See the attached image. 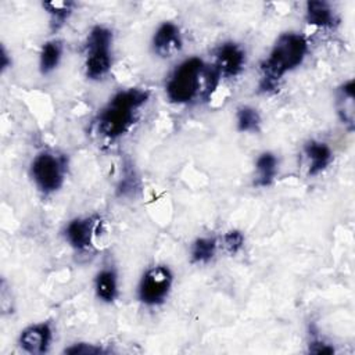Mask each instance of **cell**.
Returning <instances> with one entry per match:
<instances>
[{"instance_id":"cell-1","label":"cell","mask_w":355,"mask_h":355,"mask_svg":"<svg viewBox=\"0 0 355 355\" xmlns=\"http://www.w3.org/2000/svg\"><path fill=\"white\" fill-rule=\"evenodd\" d=\"M220 75L212 64L200 57L180 61L165 82V96L173 104H190L196 100H209L219 86Z\"/></svg>"},{"instance_id":"cell-4","label":"cell","mask_w":355,"mask_h":355,"mask_svg":"<svg viewBox=\"0 0 355 355\" xmlns=\"http://www.w3.org/2000/svg\"><path fill=\"white\" fill-rule=\"evenodd\" d=\"M114 32L105 25H93L85 40V76L89 80H103L112 68Z\"/></svg>"},{"instance_id":"cell-14","label":"cell","mask_w":355,"mask_h":355,"mask_svg":"<svg viewBox=\"0 0 355 355\" xmlns=\"http://www.w3.org/2000/svg\"><path fill=\"white\" fill-rule=\"evenodd\" d=\"M96 298L103 304H112L119 297V275L111 265L101 268L93 279Z\"/></svg>"},{"instance_id":"cell-11","label":"cell","mask_w":355,"mask_h":355,"mask_svg":"<svg viewBox=\"0 0 355 355\" xmlns=\"http://www.w3.org/2000/svg\"><path fill=\"white\" fill-rule=\"evenodd\" d=\"M302 154L306 162L308 176H318L323 173L334 161L331 147L322 140L311 139L304 143Z\"/></svg>"},{"instance_id":"cell-15","label":"cell","mask_w":355,"mask_h":355,"mask_svg":"<svg viewBox=\"0 0 355 355\" xmlns=\"http://www.w3.org/2000/svg\"><path fill=\"white\" fill-rule=\"evenodd\" d=\"M255 172L257 176L254 179V184L257 187L265 189L275 183L279 175V158L272 151H262L255 159Z\"/></svg>"},{"instance_id":"cell-18","label":"cell","mask_w":355,"mask_h":355,"mask_svg":"<svg viewBox=\"0 0 355 355\" xmlns=\"http://www.w3.org/2000/svg\"><path fill=\"white\" fill-rule=\"evenodd\" d=\"M62 53L64 44L60 39L46 40L39 51V72L42 75H50L54 72L62 60Z\"/></svg>"},{"instance_id":"cell-2","label":"cell","mask_w":355,"mask_h":355,"mask_svg":"<svg viewBox=\"0 0 355 355\" xmlns=\"http://www.w3.org/2000/svg\"><path fill=\"white\" fill-rule=\"evenodd\" d=\"M309 53V42L298 32H283L259 64V93H273L284 76L302 65Z\"/></svg>"},{"instance_id":"cell-23","label":"cell","mask_w":355,"mask_h":355,"mask_svg":"<svg viewBox=\"0 0 355 355\" xmlns=\"http://www.w3.org/2000/svg\"><path fill=\"white\" fill-rule=\"evenodd\" d=\"M135 180H136V176L133 173V171H126L123 173V178L121 179L119 184H118V194L119 196H128V194H132L135 190H136V184H135Z\"/></svg>"},{"instance_id":"cell-21","label":"cell","mask_w":355,"mask_h":355,"mask_svg":"<svg viewBox=\"0 0 355 355\" xmlns=\"http://www.w3.org/2000/svg\"><path fill=\"white\" fill-rule=\"evenodd\" d=\"M62 352L67 355H105V354H110L111 351L104 348L100 344L79 341L65 347Z\"/></svg>"},{"instance_id":"cell-12","label":"cell","mask_w":355,"mask_h":355,"mask_svg":"<svg viewBox=\"0 0 355 355\" xmlns=\"http://www.w3.org/2000/svg\"><path fill=\"white\" fill-rule=\"evenodd\" d=\"M336 114L344 128L352 133L355 129V82L348 79L343 82L334 94Z\"/></svg>"},{"instance_id":"cell-17","label":"cell","mask_w":355,"mask_h":355,"mask_svg":"<svg viewBox=\"0 0 355 355\" xmlns=\"http://www.w3.org/2000/svg\"><path fill=\"white\" fill-rule=\"evenodd\" d=\"M219 239L215 236H200L190 244V262L193 265H208L219 250Z\"/></svg>"},{"instance_id":"cell-20","label":"cell","mask_w":355,"mask_h":355,"mask_svg":"<svg viewBox=\"0 0 355 355\" xmlns=\"http://www.w3.org/2000/svg\"><path fill=\"white\" fill-rule=\"evenodd\" d=\"M219 245L223 248V251L229 255H237L243 251L245 245V236L239 229H229L225 232L219 240Z\"/></svg>"},{"instance_id":"cell-13","label":"cell","mask_w":355,"mask_h":355,"mask_svg":"<svg viewBox=\"0 0 355 355\" xmlns=\"http://www.w3.org/2000/svg\"><path fill=\"white\" fill-rule=\"evenodd\" d=\"M304 19L309 26L318 29H336L340 17L334 7L324 0H309L305 3Z\"/></svg>"},{"instance_id":"cell-22","label":"cell","mask_w":355,"mask_h":355,"mask_svg":"<svg viewBox=\"0 0 355 355\" xmlns=\"http://www.w3.org/2000/svg\"><path fill=\"white\" fill-rule=\"evenodd\" d=\"M308 352L316 354V355H330V354L336 352V348L333 344L327 343L320 336L312 333V336L309 337V341H308Z\"/></svg>"},{"instance_id":"cell-19","label":"cell","mask_w":355,"mask_h":355,"mask_svg":"<svg viewBox=\"0 0 355 355\" xmlns=\"http://www.w3.org/2000/svg\"><path fill=\"white\" fill-rule=\"evenodd\" d=\"M236 129L240 133H258L262 126V116L252 105H240L236 110Z\"/></svg>"},{"instance_id":"cell-6","label":"cell","mask_w":355,"mask_h":355,"mask_svg":"<svg viewBox=\"0 0 355 355\" xmlns=\"http://www.w3.org/2000/svg\"><path fill=\"white\" fill-rule=\"evenodd\" d=\"M175 283V275L171 266L157 263L144 270L141 275L136 297L139 302L147 308H157L166 302Z\"/></svg>"},{"instance_id":"cell-3","label":"cell","mask_w":355,"mask_h":355,"mask_svg":"<svg viewBox=\"0 0 355 355\" xmlns=\"http://www.w3.org/2000/svg\"><path fill=\"white\" fill-rule=\"evenodd\" d=\"M150 100V92L143 87H126L115 92L96 116L98 133L108 140L128 135L139 119L140 110Z\"/></svg>"},{"instance_id":"cell-8","label":"cell","mask_w":355,"mask_h":355,"mask_svg":"<svg viewBox=\"0 0 355 355\" xmlns=\"http://www.w3.org/2000/svg\"><path fill=\"white\" fill-rule=\"evenodd\" d=\"M245 64L247 53L240 43L226 40L215 49L212 65L219 72L220 78L233 79L240 76L245 68Z\"/></svg>"},{"instance_id":"cell-16","label":"cell","mask_w":355,"mask_h":355,"mask_svg":"<svg viewBox=\"0 0 355 355\" xmlns=\"http://www.w3.org/2000/svg\"><path fill=\"white\" fill-rule=\"evenodd\" d=\"M76 3L71 0H53L43 1L42 8L49 17V26L53 33L58 32L72 17Z\"/></svg>"},{"instance_id":"cell-9","label":"cell","mask_w":355,"mask_h":355,"mask_svg":"<svg viewBox=\"0 0 355 355\" xmlns=\"http://www.w3.org/2000/svg\"><path fill=\"white\" fill-rule=\"evenodd\" d=\"M54 340V329L51 322L42 320L25 326L17 338L18 347L29 355H43L49 352Z\"/></svg>"},{"instance_id":"cell-10","label":"cell","mask_w":355,"mask_h":355,"mask_svg":"<svg viewBox=\"0 0 355 355\" xmlns=\"http://www.w3.org/2000/svg\"><path fill=\"white\" fill-rule=\"evenodd\" d=\"M183 49V35L178 24L173 21H162L151 36L153 53L162 58H172Z\"/></svg>"},{"instance_id":"cell-5","label":"cell","mask_w":355,"mask_h":355,"mask_svg":"<svg viewBox=\"0 0 355 355\" xmlns=\"http://www.w3.org/2000/svg\"><path fill=\"white\" fill-rule=\"evenodd\" d=\"M68 157L65 154L43 150L37 153L29 165V176L43 196H51L61 190L68 173Z\"/></svg>"},{"instance_id":"cell-7","label":"cell","mask_w":355,"mask_h":355,"mask_svg":"<svg viewBox=\"0 0 355 355\" xmlns=\"http://www.w3.org/2000/svg\"><path fill=\"white\" fill-rule=\"evenodd\" d=\"M101 225V216L97 214L89 216H76L65 223L62 229L64 240L72 250L85 252L94 245Z\"/></svg>"},{"instance_id":"cell-24","label":"cell","mask_w":355,"mask_h":355,"mask_svg":"<svg viewBox=\"0 0 355 355\" xmlns=\"http://www.w3.org/2000/svg\"><path fill=\"white\" fill-rule=\"evenodd\" d=\"M12 67L11 53L7 50L4 44L0 46V73L4 75Z\"/></svg>"}]
</instances>
